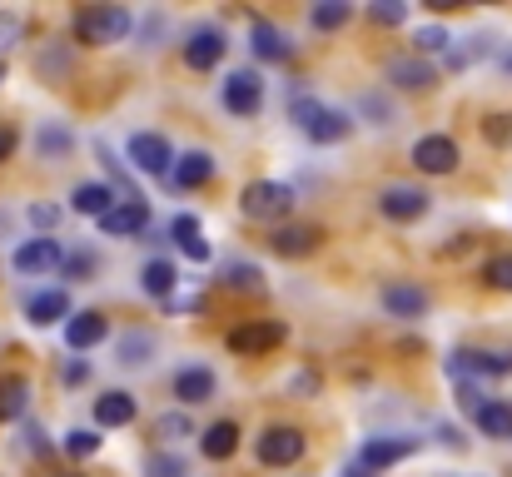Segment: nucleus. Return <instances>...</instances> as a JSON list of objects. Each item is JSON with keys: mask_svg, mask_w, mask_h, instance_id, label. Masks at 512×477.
Segmentation results:
<instances>
[{"mask_svg": "<svg viewBox=\"0 0 512 477\" xmlns=\"http://www.w3.org/2000/svg\"><path fill=\"white\" fill-rule=\"evenodd\" d=\"M70 204H75L80 214H95V219H100V214L115 204V189H110V184H80Z\"/></svg>", "mask_w": 512, "mask_h": 477, "instance_id": "cd10ccee", "label": "nucleus"}, {"mask_svg": "<svg viewBox=\"0 0 512 477\" xmlns=\"http://www.w3.org/2000/svg\"><path fill=\"white\" fill-rule=\"evenodd\" d=\"M65 383H85V363H70L65 368Z\"/></svg>", "mask_w": 512, "mask_h": 477, "instance_id": "49530a36", "label": "nucleus"}, {"mask_svg": "<svg viewBox=\"0 0 512 477\" xmlns=\"http://www.w3.org/2000/svg\"><path fill=\"white\" fill-rule=\"evenodd\" d=\"M95 423H100V428H125V423H135V398H130V393H105V398H95Z\"/></svg>", "mask_w": 512, "mask_h": 477, "instance_id": "412c9836", "label": "nucleus"}, {"mask_svg": "<svg viewBox=\"0 0 512 477\" xmlns=\"http://www.w3.org/2000/svg\"><path fill=\"white\" fill-rule=\"evenodd\" d=\"M209 174H214V159L204 155V150H189L170 169V184L174 189H199V184H209Z\"/></svg>", "mask_w": 512, "mask_h": 477, "instance_id": "a211bd4d", "label": "nucleus"}, {"mask_svg": "<svg viewBox=\"0 0 512 477\" xmlns=\"http://www.w3.org/2000/svg\"><path fill=\"white\" fill-rule=\"evenodd\" d=\"M363 105H368V110L378 115V125H388V120H393V105H388V100H378V95H368Z\"/></svg>", "mask_w": 512, "mask_h": 477, "instance_id": "c03bdc74", "label": "nucleus"}, {"mask_svg": "<svg viewBox=\"0 0 512 477\" xmlns=\"http://www.w3.org/2000/svg\"><path fill=\"white\" fill-rule=\"evenodd\" d=\"M483 279H488L493 289H508V294H512V254H498V259L483 269Z\"/></svg>", "mask_w": 512, "mask_h": 477, "instance_id": "c9c22d12", "label": "nucleus"}, {"mask_svg": "<svg viewBox=\"0 0 512 477\" xmlns=\"http://www.w3.org/2000/svg\"><path fill=\"white\" fill-rule=\"evenodd\" d=\"M498 65H503V75H512V50H503V55H498Z\"/></svg>", "mask_w": 512, "mask_h": 477, "instance_id": "09e8293b", "label": "nucleus"}, {"mask_svg": "<svg viewBox=\"0 0 512 477\" xmlns=\"http://www.w3.org/2000/svg\"><path fill=\"white\" fill-rule=\"evenodd\" d=\"M224 343H229V353H269V348L284 343V323H274V318H254V323L229 328Z\"/></svg>", "mask_w": 512, "mask_h": 477, "instance_id": "39448f33", "label": "nucleus"}, {"mask_svg": "<svg viewBox=\"0 0 512 477\" xmlns=\"http://www.w3.org/2000/svg\"><path fill=\"white\" fill-rule=\"evenodd\" d=\"M244 214L249 219H259V224H274V219H284L289 209H294V189L289 184H274V179H254L249 189H244Z\"/></svg>", "mask_w": 512, "mask_h": 477, "instance_id": "7ed1b4c3", "label": "nucleus"}, {"mask_svg": "<svg viewBox=\"0 0 512 477\" xmlns=\"http://www.w3.org/2000/svg\"><path fill=\"white\" fill-rule=\"evenodd\" d=\"M174 398L179 403H209L214 398V373L209 368H179L174 373Z\"/></svg>", "mask_w": 512, "mask_h": 477, "instance_id": "f3484780", "label": "nucleus"}, {"mask_svg": "<svg viewBox=\"0 0 512 477\" xmlns=\"http://www.w3.org/2000/svg\"><path fill=\"white\" fill-rule=\"evenodd\" d=\"M105 338V314H95V309H85V314H75L65 323V343L70 348H95Z\"/></svg>", "mask_w": 512, "mask_h": 477, "instance_id": "4be33fe9", "label": "nucleus"}, {"mask_svg": "<svg viewBox=\"0 0 512 477\" xmlns=\"http://www.w3.org/2000/svg\"><path fill=\"white\" fill-rule=\"evenodd\" d=\"M254 55H259V60H269V65H279V60H289V55H294V45H289L274 25L254 20Z\"/></svg>", "mask_w": 512, "mask_h": 477, "instance_id": "5701e85b", "label": "nucleus"}, {"mask_svg": "<svg viewBox=\"0 0 512 477\" xmlns=\"http://www.w3.org/2000/svg\"><path fill=\"white\" fill-rule=\"evenodd\" d=\"M383 309L393 318H418L428 309V294L413 289V284H388V289H383Z\"/></svg>", "mask_w": 512, "mask_h": 477, "instance_id": "aec40b11", "label": "nucleus"}, {"mask_svg": "<svg viewBox=\"0 0 512 477\" xmlns=\"http://www.w3.org/2000/svg\"><path fill=\"white\" fill-rule=\"evenodd\" d=\"M259 105H264V80H259L254 70H234V75L224 80V110L254 115Z\"/></svg>", "mask_w": 512, "mask_h": 477, "instance_id": "6e6552de", "label": "nucleus"}, {"mask_svg": "<svg viewBox=\"0 0 512 477\" xmlns=\"http://www.w3.org/2000/svg\"><path fill=\"white\" fill-rule=\"evenodd\" d=\"M60 219V209L55 204H30V224H40V229H50Z\"/></svg>", "mask_w": 512, "mask_h": 477, "instance_id": "79ce46f5", "label": "nucleus"}, {"mask_svg": "<svg viewBox=\"0 0 512 477\" xmlns=\"http://www.w3.org/2000/svg\"><path fill=\"white\" fill-rule=\"evenodd\" d=\"M170 140L165 135H155V130H140L135 140H130V164L135 169H145V174H170Z\"/></svg>", "mask_w": 512, "mask_h": 477, "instance_id": "1a4fd4ad", "label": "nucleus"}, {"mask_svg": "<svg viewBox=\"0 0 512 477\" xmlns=\"http://www.w3.org/2000/svg\"><path fill=\"white\" fill-rule=\"evenodd\" d=\"M428 204H433V194H423L418 184H388V189L378 194V209H383L388 219H398V224L423 219V214H428Z\"/></svg>", "mask_w": 512, "mask_h": 477, "instance_id": "423d86ee", "label": "nucleus"}, {"mask_svg": "<svg viewBox=\"0 0 512 477\" xmlns=\"http://www.w3.org/2000/svg\"><path fill=\"white\" fill-rule=\"evenodd\" d=\"M60 259H65V249H60L55 239H25L10 264H15L20 274H50V269H60Z\"/></svg>", "mask_w": 512, "mask_h": 477, "instance_id": "f8f14e48", "label": "nucleus"}, {"mask_svg": "<svg viewBox=\"0 0 512 477\" xmlns=\"http://www.w3.org/2000/svg\"><path fill=\"white\" fill-rule=\"evenodd\" d=\"M224 30H214V25H199L189 40H184V60L194 65V70H214L219 60H224Z\"/></svg>", "mask_w": 512, "mask_h": 477, "instance_id": "9b49d317", "label": "nucleus"}, {"mask_svg": "<svg viewBox=\"0 0 512 477\" xmlns=\"http://www.w3.org/2000/svg\"><path fill=\"white\" fill-rule=\"evenodd\" d=\"M219 279H224V289H244V294H259L264 289V274L254 264H224Z\"/></svg>", "mask_w": 512, "mask_h": 477, "instance_id": "c85d7f7f", "label": "nucleus"}, {"mask_svg": "<svg viewBox=\"0 0 512 477\" xmlns=\"http://www.w3.org/2000/svg\"><path fill=\"white\" fill-rule=\"evenodd\" d=\"M155 433H160V438H184V433H189V418H184V413H165V418L155 423Z\"/></svg>", "mask_w": 512, "mask_h": 477, "instance_id": "ea45409f", "label": "nucleus"}, {"mask_svg": "<svg viewBox=\"0 0 512 477\" xmlns=\"http://www.w3.org/2000/svg\"><path fill=\"white\" fill-rule=\"evenodd\" d=\"M20 35H25V20L20 15H0V50H10Z\"/></svg>", "mask_w": 512, "mask_h": 477, "instance_id": "a19ab883", "label": "nucleus"}, {"mask_svg": "<svg viewBox=\"0 0 512 477\" xmlns=\"http://www.w3.org/2000/svg\"><path fill=\"white\" fill-rule=\"evenodd\" d=\"M473 418H478V428H483L488 438H498V443L512 438V403H483Z\"/></svg>", "mask_w": 512, "mask_h": 477, "instance_id": "a878e982", "label": "nucleus"}, {"mask_svg": "<svg viewBox=\"0 0 512 477\" xmlns=\"http://www.w3.org/2000/svg\"><path fill=\"white\" fill-rule=\"evenodd\" d=\"M368 15H373L378 25H403V20H408V10H403L398 0H378V5H368Z\"/></svg>", "mask_w": 512, "mask_h": 477, "instance_id": "e433bc0d", "label": "nucleus"}, {"mask_svg": "<svg viewBox=\"0 0 512 477\" xmlns=\"http://www.w3.org/2000/svg\"><path fill=\"white\" fill-rule=\"evenodd\" d=\"M170 239L184 249V254H189V259H209V244L199 239V219H194V214H179V219H174Z\"/></svg>", "mask_w": 512, "mask_h": 477, "instance_id": "b1692460", "label": "nucleus"}, {"mask_svg": "<svg viewBox=\"0 0 512 477\" xmlns=\"http://www.w3.org/2000/svg\"><path fill=\"white\" fill-rule=\"evenodd\" d=\"M413 448H418V438H368V443H363V453H358V463H363L368 473H378V468L403 463Z\"/></svg>", "mask_w": 512, "mask_h": 477, "instance_id": "ddd939ff", "label": "nucleus"}, {"mask_svg": "<svg viewBox=\"0 0 512 477\" xmlns=\"http://www.w3.org/2000/svg\"><path fill=\"white\" fill-rule=\"evenodd\" d=\"M234 448H239V428L234 423H214L204 433V458H229Z\"/></svg>", "mask_w": 512, "mask_h": 477, "instance_id": "7c9ffc66", "label": "nucleus"}, {"mask_svg": "<svg viewBox=\"0 0 512 477\" xmlns=\"http://www.w3.org/2000/svg\"><path fill=\"white\" fill-rule=\"evenodd\" d=\"M304 448H309V438L299 428H264L259 433V463L264 468H289V463L304 458Z\"/></svg>", "mask_w": 512, "mask_h": 477, "instance_id": "20e7f679", "label": "nucleus"}, {"mask_svg": "<svg viewBox=\"0 0 512 477\" xmlns=\"http://www.w3.org/2000/svg\"><path fill=\"white\" fill-rule=\"evenodd\" d=\"M95 448H100V438H95L90 428H75V433L65 438V453H75V458H90Z\"/></svg>", "mask_w": 512, "mask_h": 477, "instance_id": "58836bf2", "label": "nucleus"}, {"mask_svg": "<svg viewBox=\"0 0 512 477\" xmlns=\"http://www.w3.org/2000/svg\"><path fill=\"white\" fill-rule=\"evenodd\" d=\"M145 477H189V468H184V458L160 453V458H150V463H145Z\"/></svg>", "mask_w": 512, "mask_h": 477, "instance_id": "72a5a7b5", "label": "nucleus"}, {"mask_svg": "<svg viewBox=\"0 0 512 477\" xmlns=\"http://www.w3.org/2000/svg\"><path fill=\"white\" fill-rule=\"evenodd\" d=\"M413 164H418L423 174H453L458 145H453L448 135H423V140L413 145Z\"/></svg>", "mask_w": 512, "mask_h": 477, "instance_id": "9d476101", "label": "nucleus"}, {"mask_svg": "<svg viewBox=\"0 0 512 477\" xmlns=\"http://www.w3.org/2000/svg\"><path fill=\"white\" fill-rule=\"evenodd\" d=\"M130 35V10L125 5H85L75 15V40L85 45H115Z\"/></svg>", "mask_w": 512, "mask_h": 477, "instance_id": "f257e3e1", "label": "nucleus"}, {"mask_svg": "<svg viewBox=\"0 0 512 477\" xmlns=\"http://www.w3.org/2000/svg\"><path fill=\"white\" fill-rule=\"evenodd\" d=\"M448 373L453 378H463V373H512V358L508 353H483V348H463V353H453L448 358Z\"/></svg>", "mask_w": 512, "mask_h": 477, "instance_id": "2eb2a0df", "label": "nucleus"}, {"mask_svg": "<svg viewBox=\"0 0 512 477\" xmlns=\"http://www.w3.org/2000/svg\"><path fill=\"white\" fill-rule=\"evenodd\" d=\"M343 477H368V468H363V463H348V468H343Z\"/></svg>", "mask_w": 512, "mask_h": 477, "instance_id": "de8ad7c7", "label": "nucleus"}, {"mask_svg": "<svg viewBox=\"0 0 512 477\" xmlns=\"http://www.w3.org/2000/svg\"><path fill=\"white\" fill-rule=\"evenodd\" d=\"M383 75H388L398 90H428V85H433V65H428L423 55H393V60L383 65Z\"/></svg>", "mask_w": 512, "mask_h": 477, "instance_id": "4468645a", "label": "nucleus"}, {"mask_svg": "<svg viewBox=\"0 0 512 477\" xmlns=\"http://www.w3.org/2000/svg\"><path fill=\"white\" fill-rule=\"evenodd\" d=\"M70 140H75L70 130H60V125H45V130H40V155H65V150H70Z\"/></svg>", "mask_w": 512, "mask_h": 477, "instance_id": "f704fd0d", "label": "nucleus"}, {"mask_svg": "<svg viewBox=\"0 0 512 477\" xmlns=\"http://www.w3.org/2000/svg\"><path fill=\"white\" fill-rule=\"evenodd\" d=\"M150 353H155V333H140V328H135V333L120 338V363H125V368L150 363Z\"/></svg>", "mask_w": 512, "mask_h": 477, "instance_id": "c756f323", "label": "nucleus"}, {"mask_svg": "<svg viewBox=\"0 0 512 477\" xmlns=\"http://www.w3.org/2000/svg\"><path fill=\"white\" fill-rule=\"evenodd\" d=\"M60 264H65V274H90V254H70Z\"/></svg>", "mask_w": 512, "mask_h": 477, "instance_id": "a18cd8bd", "label": "nucleus"}, {"mask_svg": "<svg viewBox=\"0 0 512 477\" xmlns=\"http://www.w3.org/2000/svg\"><path fill=\"white\" fill-rule=\"evenodd\" d=\"M294 125H299L309 140H319V145H339L343 135H348V115L319 105V100H309V95L294 100Z\"/></svg>", "mask_w": 512, "mask_h": 477, "instance_id": "f03ea898", "label": "nucleus"}, {"mask_svg": "<svg viewBox=\"0 0 512 477\" xmlns=\"http://www.w3.org/2000/svg\"><path fill=\"white\" fill-rule=\"evenodd\" d=\"M25 408H30V383L0 378V418H25Z\"/></svg>", "mask_w": 512, "mask_h": 477, "instance_id": "bb28decb", "label": "nucleus"}, {"mask_svg": "<svg viewBox=\"0 0 512 477\" xmlns=\"http://www.w3.org/2000/svg\"><path fill=\"white\" fill-rule=\"evenodd\" d=\"M413 45H418V55H423V50H448V30H443V25H423V30L413 35Z\"/></svg>", "mask_w": 512, "mask_h": 477, "instance_id": "4c0bfd02", "label": "nucleus"}, {"mask_svg": "<svg viewBox=\"0 0 512 477\" xmlns=\"http://www.w3.org/2000/svg\"><path fill=\"white\" fill-rule=\"evenodd\" d=\"M70 314V294L65 289H50V294H35L30 304H25V318L35 323V328H50V323H60V318Z\"/></svg>", "mask_w": 512, "mask_h": 477, "instance_id": "6ab92c4d", "label": "nucleus"}, {"mask_svg": "<svg viewBox=\"0 0 512 477\" xmlns=\"http://www.w3.org/2000/svg\"><path fill=\"white\" fill-rule=\"evenodd\" d=\"M319 239H324V234H319L314 224H284V229H274V254L299 259V254H314Z\"/></svg>", "mask_w": 512, "mask_h": 477, "instance_id": "dca6fc26", "label": "nucleus"}, {"mask_svg": "<svg viewBox=\"0 0 512 477\" xmlns=\"http://www.w3.org/2000/svg\"><path fill=\"white\" fill-rule=\"evenodd\" d=\"M353 10H348V0H324V5H314L309 10V20L319 25V30H334V25H343Z\"/></svg>", "mask_w": 512, "mask_h": 477, "instance_id": "2f4dec72", "label": "nucleus"}, {"mask_svg": "<svg viewBox=\"0 0 512 477\" xmlns=\"http://www.w3.org/2000/svg\"><path fill=\"white\" fill-rule=\"evenodd\" d=\"M15 145H20V135H15L10 125H0V164H5L10 155H15Z\"/></svg>", "mask_w": 512, "mask_h": 477, "instance_id": "37998d69", "label": "nucleus"}, {"mask_svg": "<svg viewBox=\"0 0 512 477\" xmlns=\"http://www.w3.org/2000/svg\"><path fill=\"white\" fill-rule=\"evenodd\" d=\"M488 50H493V35H478L473 45H463V50H448V65H453V70H463V65H473V60H478V55H488Z\"/></svg>", "mask_w": 512, "mask_h": 477, "instance_id": "473e14b6", "label": "nucleus"}, {"mask_svg": "<svg viewBox=\"0 0 512 477\" xmlns=\"http://www.w3.org/2000/svg\"><path fill=\"white\" fill-rule=\"evenodd\" d=\"M145 224H150V204L145 199H120V204H110L100 214V234H110V239H130Z\"/></svg>", "mask_w": 512, "mask_h": 477, "instance_id": "0eeeda50", "label": "nucleus"}, {"mask_svg": "<svg viewBox=\"0 0 512 477\" xmlns=\"http://www.w3.org/2000/svg\"><path fill=\"white\" fill-rule=\"evenodd\" d=\"M140 284H145V294H155V299H170L174 284H179V274H174L170 259H150V264H145V274H140Z\"/></svg>", "mask_w": 512, "mask_h": 477, "instance_id": "393cba45", "label": "nucleus"}]
</instances>
